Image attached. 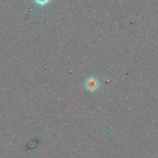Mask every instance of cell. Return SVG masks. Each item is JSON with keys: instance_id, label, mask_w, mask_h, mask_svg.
I'll return each mask as SVG.
<instances>
[{"instance_id": "cell-1", "label": "cell", "mask_w": 158, "mask_h": 158, "mask_svg": "<svg viewBox=\"0 0 158 158\" xmlns=\"http://www.w3.org/2000/svg\"><path fill=\"white\" fill-rule=\"evenodd\" d=\"M84 88L89 92H95L100 88V80L97 77L90 76L87 77L84 82Z\"/></svg>"}, {"instance_id": "cell-2", "label": "cell", "mask_w": 158, "mask_h": 158, "mask_svg": "<svg viewBox=\"0 0 158 158\" xmlns=\"http://www.w3.org/2000/svg\"><path fill=\"white\" fill-rule=\"evenodd\" d=\"M34 1H35V2L36 3L37 5H39V6H46V5H47L48 3L50 2V0H34Z\"/></svg>"}]
</instances>
